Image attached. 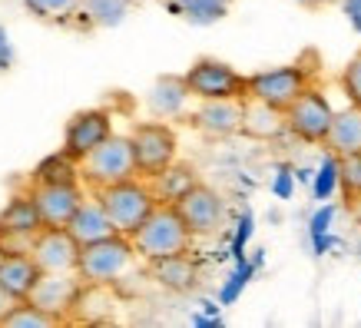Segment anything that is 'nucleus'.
<instances>
[{
	"label": "nucleus",
	"instance_id": "obj_13",
	"mask_svg": "<svg viewBox=\"0 0 361 328\" xmlns=\"http://www.w3.org/2000/svg\"><path fill=\"white\" fill-rule=\"evenodd\" d=\"M80 285V272H40V279L33 282L27 302H33L37 308H44L56 322H66L70 308H73V298H77Z\"/></svg>",
	"mask_w": 361,
	"mask_h": 328
},
{
	"label": "nucleus",
	"instance_id": "obj_38",
	"mask_svg": "<svg viewBox=\"0 0 361 328\" xmlns=\"http://www.w3.org/2000/svg\"><path fill=\"white\" fill-rule=\"evenodd\" d=\"M341 13L348 17L355 33H361V0H341Z\"/></svg>",
	"mask_w": 361,
	"mask_h": 328
},
{
	"label": "nucleus",
	"instance_id": "obj_18",
	"mask_svg": "<svg viewBox=\"0 0 361 328\" xmlns=\"http://www.w3.org/2000/svg\"><path fill=\"white\" fill-rule=\"evenodd\" d=\"M149 275H153L163 288H169V292H192L199 282V265L192 262L189 252H179V255L153 259V262H149Z\"/></svg>",
	"mask_w": 361,
	"mask_h": 328
},
{
	"label": "nucleus",
	"instance_id": "obj_17",
	"mask_svg": "<svg viewBox=\"0 0 361 328\" xmlns=\"http://www.w3.org/2000/svg\"><path fill=\"white\" fill-rule=\"evenodd\" d=\"M285 130H288L285 126V109L255 97L242 99V133L245 136H252V140H275Z\"/></svg>",
	"mask_w": 361,
	"mask_h": 328
},
{
	"label": "nucleus",
	"instance_id": "obj_42",
	"mask_svg": "<svg viewBox=\"0 0 361 328\" xmlns=\"http://www.w3.org/2000/svg\"><path fill=\"white\" fill-rule=\"evenodd\" d=\"M202 312H206V315H212V318H222V315H219V305H216V302H202Z\"/></svg>",
	"mask_w": 361,
	"mask_h": 328
},
{
	"label": "nucleus",
	"instance_id": "obj_31",
	"mask_svg": "<svg viewBox=\"0 0 361 328\" xmlns=\"http://www.w3.org/2000/svg\"><path fill=\"white\" fill-rule=\"evenodd\" d=\"M338 186L345 193V199L361 193V153L338 156Z\"/></svg>",
	"mask_w": 361,
	"mask_h": 328
},
{
	"label": "nucleus",
	"instance_id": "obj_4",
	"mask_svg": "<svg viewBox=\"0 0 361 328\" xmlns=\"http://www.w3.org/2000/svg\"><path fill=\"white\" fill-rule=\"evenodd\" d=\"M133 176H140V169H136L130 136H116L113 133L110 140H103L93 153H87L80 159V179L90 189L116 186V183H126Z\"/></svg>",
	"mask_w": 361,
	"mask_h": 328
},
{
	"label": "nucleus",
	"instance_id": "obj_16",
	"mask_svg": "<svg viewBox=\"0 0 361 328\" xmlns=\"http://www.w3.org/2000/svg\"><path fill=\"white\" fill-rule=\"evenodd\" d=\"M192 126L216 140L242 133V99H202V107L192 113Z\"/></svg>",
	"mask_w": 361,
	"mask_h": 328
},
{
	"label": "nucleus",
	"instance_id": "obj_23",
	"mask_svg": "<svg viewBox=\"0 0 361 328\" xmlns=\"http://www.w3.org/2000/svg\"><path fill=\"white\" fill-rule=\"evenodd\" d=\"M149 186H153V193H156L159 202L176 206L189 189L199 186V176H196V169H192L189 163H169L163 173H156L153 179H149Z\"/></svg>",
	"mask_w": 361,
	"mask_h": 328
},
{
	"label": "nucleus",
	"instance_id": "obj_12",
	"mask_svg": "<svg viewBox=\"0 0 361 328\" xmlns=\"http://www.w3.org/2000/svg\"><path fill=\"white\" fill-rule=\"evenodd\" d=\"M110 136H113V116L106 109H80L63 126V150L70 156L83 159Z\"/></svg>",
	"mask_w": 361,
	"mask_h": 328
},
{
	"label": "nucleus",
	"instance_id": "obj_24",
	"mask_svg": "<svg viewBox=\"0 0 361 328\" xmlns=\"http://www.w3.org/2000/svg\"><path fill=\"white\" fill-rule=\"evenodd\" d=\"M166 7L192 27H212L229 13V0H166Z\"/></svg>",
	"mask_w": 361,
	"mask_h": 328
},
{
	"label": "nucleus",
	"instance_id": "obj_41",
	"mask_svg": "<svg viewBox=\"0 0 361 328\" xmlns=\"http://www.w3.org/2000/svg\"><path fill=\"white\" fill-rule=\"evenodd\" d=\"M348 212H351V219H355V222L361 226V193H358V196H351V199H348Z\"/></svg>",
	"mask_w": 361,
	"mask_h": 328
},
{
	"label": "nucleus",
	"instance_id": "obj_6",
	"mask_svg": "<svg viewBox=\"0 0 361 328\" xmlns=\"http://www.w3.org/2000/svg\"><path fill=\"white\" fill-rule=\"evenodd\" d=\"M130 142H133V156H136V169H140L142 179H153L169 163H176L179 140H176L173 126H166V123L149 120V123L133 126Z\"/></svg>",
	"mask_w": 361,
	"mask_h": 328
},
{
	"label": "nucleus",
	"instance_id": "obj_9",
	"mask_svg": "<svg viewBox=\"0 0 361 328\" xmlns=\"http://www.w3.org/2000/svg\"><path fill=\"white\" fill-rule=\"evenodd\" d=\"M331 120H335V109H331V103L315 87H308L292 107H285L288 133H295L298 140L305 142H325V136L331 130Z\"/></svg>",
	"mask_w": 361,
	"mask_h": 328
},
{
	"label": "nucleus",
	"instance_id": "obj_21",
	"mask_svg": "<svg viewBox=\"0 0 361 328\" xmlns=\"http://www.w3.org/2000/svg\"><path fill=\"white\" fill-rule=\"evenodd\" d=\"M40 279V265L33 262L30 252H0V282L7 285L11 292H17L20 298L30 296L33 282Z\"/></svg>",
	"mask_w": 361,
	"mask_h": 328
},
{
	"label": "nucleus",
	"instance_id": "obj_2",
	"mask_svg": "<svg viewBox=\"0 0 361 328\" xmlns=\"http://www.w3.org/2000/svg\"><path fill=\"white\" fill-rule=\"evenodd\" d=\"M93 196L103 202L106 216L113 219L116 232H123V236H133V232L149 219V212L159 206L153 186H149V183H140V176H133L126 183H116V186L93 189Z\"/></svg>",
	"mask_w": 361,
	"mask_h": 328
},
{
	"label": "nucleus",
	"instance_id": "obj_39",
	"mask_svg": "<svg viewBox=\"0 0 361 328\" xmlns=\"http://www.w3.org/2000/svg\"><path fill=\"white\" fill-rule=\"evenodd\" d=\"M335 245V239H331V232H325V236H312V249H315V255H325V252Z\"/></svg>",
	"mask_w": 361,
	"mask_h": 328
},
{
	"label": "nucleus",
	"instance_id": "obj_7",
	"mask_svg": "<svg viewBox=\"0 0 361 328\" xmlns=\"http://www.w3.org/2000/svg\"><path fill=\"white\" fill-rule=\"evenodd\" d=\"M40 229H44V216L37 209L33 193H20L0 209V249L4 252H30Z\"/></svg>",
	"mask_w": 361,
	"mask_h": 328
},
{
	"label": "nucleus",
	"instance_id": "obj_29",
	"mask_svg": "<svg viewBox=\"0 0 361 328\" xmlns=\"http://www.w3.org/2000/svg\"><path fill=\"white\" fill-rule=\"evenodd\" d=\"M338 156L335 153H325V159H322V166L315 169V176H312V193H315L318 202H329L335 193H338Z\"/></svg>",
	"mask_w": 361,
	"mask_h": 328
},
{
	"label": "nucleus",
	"instance_id": "obj_30",
	"mask_svg": "<svg viewBox=\"0 0 361 328\" xmlns=\"http://www.w3.org/2000/svg\"><path fill=\"white\" fill-rule=\"evenodd\" d=\"M23 7L37 20H66L70 13H77L83 7V0H23Z\"/></svg>",
	"mask_w": 361,
	"mask_h": 328
},
{
	"label": "nucleus",
	"instance_id": "obj_10",
	"mask_svg": "<svg viewBox=\"0 0 361 328\" xmlns=\"http://www.w3.org/2000/svg\"><path fill=\"white\" fill-rule=\"evenodd\" d=\"M80 249L83 245L66 226H44L33 239L30 255L33 262L40 265V272H77Z\"/></svg>",
	"mask_w": 361,
	"mask_h": 328
},
{
	"label": "nucleus",
	"instance_id": "obj_27",
	"mask_svg": "<svg viewBox=\"0 0 361 328\" xmlns=\"http://www.w3.org/2000/svg\"><path fill=\"white\" fill-rule=\"evenodd\" d=\"M54 325H60V322H56L50 312H44V308H37L33 302H27V298L0 322V328H54Z\"/></svg>",
	"mask_w": 361,
	"mask_h": 328
},
{
	"label": "nucleus",
	"instance_id": "obj_11",
	"mask_svg": "<svg viewBox=\"0 0 361 328\" xmlns=\"http://www.w3.org/2000/svg\"><path fill=\"white\" fill-rule=\"evenodd\" d=\"M176 209H179V216H183V222L189 226L192 236H212L226 222V202H222V196L216 189L202 186V183L189 189L186 196L176 202Z\"/></svg>",
	"mask_w": 361,
	"mask_h": 328
},
{
	"label": "nucleus",
	"instance_id": "obj_15",
	"mask_svg": "<svg viewBox=\"0 0 361 328\" xmlns=\"http://www.w3.org/2000/svg\"><path fill=\"white\" fill-rule=\"evenodd\" d=\"M116 288L106 282H83L80 285L77 298H73V308L66 322H83V325H97V322H106V318L116 312Z\"/></svg>",
	"mask_w": 361,
	"mask_h": 328
},
{
	"label": "nucleus",
	"instance_id": "obj_1",
	"mask_svg": "<svg viewBox=\"0 0 361 328\" xmlns=\"http://www.w3.org/2000/svg\"><path fill=\"white\" fill-rule=\"evenodd\" d=\"M130 239H133V245H136V252H140V259L153 262V259L189 252L192 232H189V226L183 222L179 209L169 206V202H159V206L149 212V219L133 232Z\"/></svg>",
	"mask_w": 361,
	"mask_h": 328
},
{
	"label": "nucleus",
	"instance_id": "obj_37",
	"mask_svg": "<svg viewBox=\"0 0 361 328\" xmlns=\"http://www.w3.org/2000/svg\"><path fill=\"white\" fill-rule=\"evenodd\" d=\"M20 302H23V298L17 296V292H11L7 285L0 282V322H4V318L11 315V312H13L17 305H20Z\"/></svg>",
	"mask_w": 361,
	"mask_h": 328
},
{
	"label": "nucleus",
	"instance_id": "obj_40",
	"mask_svg": "<svg viewBox=\"0 0 361 328\" xmlns=\"http://www.w3.org/2000/svg\"><path fill=\"white\" fill-rule=\"evenodd\" d=\"M192 325H196V328H219L222 318H212V315H206V312H202V315H192Z\"/></svg>",
	"mask_w": 361,
	"mask_h": 328
},
{
	"label": "nucleus",
	"instance_id": "obj_34",
	"mask_svg": "<svg viewBox=\"0 0 361 328\" xmlns=\"http://www.w3.org/2000/svg\"><path fill=\"white\" fill-rule=\"evenodd\" d=\"M331 219H335V206L325 202L315 216L308 219V236H325V232H331Z\"/></svg>",
	"mask_w": 361,
	"mask_h": 328
},
{
	"label": "nucleus",
	"instance_id": "obj_32",
	"mask_svg": "<svg viewBox=\"0 0 361 328\" xmlns=\"http://www.w3.org/2000/svg\"><path fill=\"white\" fill-rule=\"evenodd\" d=\"M341 90H345V97L348 103L361 107V50L348 60V66L341 70Z\"/></svg>",
	"mask_w": 361,
	"mask_h": 328
},
{
	"label": "nucleus",
	"instance_id": "obj_3",
	"mask_svg": "<svg viewBox=\"0 0 361 328\" xmlns=\"http://www.w3.org/2000/svg\"><path fill=\"white\" fill-rule=\"evenodd\" d=\"M136 245H133L130 236L123 232H113L106 239L99 242H90L80 249V265L77 272L83 282H106V285H116L123 275L130 272L136 265Z\"/></svg>",
	"mask_w": 361,
	"mask_h": 328
},
{
	"label": "nucleus",
	"instance_id": "obj_19",
	"mask_svg": "<svg viewBox=\"0 0 361 328\" xmlns=\"http://www.w3.org/2000/svg\"><path fill=\"white\" fill-rule=\"evenodd\" d=\"M66 229L77 236L80 245H90V242H99V239H106V236H113L116 226H113V219L106 216L103 202L93 196V199H83V206L73 212V219L66 222Z\"/></svg>",
	"mask_w": 361,
	"mask_h": 328
},
{
	"label": "nucleus",
	"instance_id": "obj_26",
	"mask_svg": "<svg viewBox=\"0 0 361 328\" xmlns=\"http://www.w3.org/2000/svg\"><path fill=\"white\" fill-rule=\"evenodd\" d=\"M130 7H133V0H83L80 11L87 13L97 27H120L126 20Z\"/></svg>",
	"mask_w": 361,
	"mask_h": 328
},
{
	"label": "nucleus",
	"instance_id": "obj_22",
	"mask_svg": "<svg viewBox=\"0 0 361 328\" xmlns=\"http://www.w3.org/2000/svg\"><path fill=\"white\" fill-rule=\"evenodd\" d=\"M325 146H329V153H335V156L361 153V107L351 103L348 109L335 113L331 130H329V136H325Z\"/></svg>",
	"mask_w": 361,
	"mask_h": 328
},
{
	"label": "nucleus",
	"instance_id": "obj_33",
	"mask_svg": "<svg viewBox=\"0 0 361 328\" xmlns=\"http://www.w3.org/2000/svg\"><path fill=\"white\" fill-rule=\"evenodd\" d=\"M252 232H255V216H252V212H242L239 222H235V236H232V245H229V255L235 259V262H242V259H245V245H249Z\"/></svg>",
	"mask_w": 361,
	"mask_h": 328
},
{
	"label": "nucleus",
	"instance_id": "obj_35",
	"mask_svg": "<svg viewBox=\"0 0 361 328\" xmlns=\"http://www.w3.org/2000/svg\"><path fill=\"white\" fill-rule=\"evenodd\" d=\"M272 193L279 199H292V193H295V173L288 166H279V173L272 179Z\"/></svg>",
	"mask_w": 361,
	"mask_h": 328
},
{
	"label": "nucleus",
	"instance_id": "obj_5",
	"mask_svg": "<svg viewBox=\"0 0 361 328\" xmlns=\"http://www.w3.org/2000/svg\"><path fill=\"white\" fill-rule=\"evenodd\" d=\"M186 87L196 99H245L249 97V77H242L235 66L216 56H199L196 63L189 66Z\"/></svg>",
	"mask_w": 361,
	"mask_h": 328
},
{
	"label": "nucleus",
	"instance_id": "obj_43",
	"mask_svg": "<svg viewBox=\"0 0 361 328\" xmlns=\"http://www.w3.org/2000/svg\"><path fill=\"white\" fill-rule=\"evenodd\" d=\"M312 176H315V173H308V169H298L295 179H302V183H312Z\"/></svg>",
	"mask_w": 361,
	"mask_h": 328
},
{
	"label": "nucleus",
	"instance_id": "obj_20",
	"mask_svg": "<svg viewBox=\"0 0 361 328\" xmlns=\"http://www.w3.org/2000/svg\"><path fill=\"white\" fill-rule=\"evenodd\" d=\"M192 97L186 87V77H159L146 93V107L156 120H173L186 109V99Z\"/></svg>",
	"mask_w": 361,
	"mask_h": 328
},
{
	"label": "nucleus",
	"instance_id": "obj_14",
	"mask_svg": "<svg viewBox=\"0 0 361 328\" xmlns=\"http://www.w3.org/2000/svg\"><path fill=\"white\" fill-rule=\"evenodd\" d=\"M30 193L44 216V226H66L87 199L80 183H33Z\"/></svg>",
	"mask_w": 361,
	"mask_h": 328
},
{
	"label": "nucleus",
	"instance_id": "obj_28",
	"mask_svg": "<svg viewBox=\"0 0 361 328\" xmlns=\"http://www.w3.org/2000/svg\"><path fill=\"white\" fill-rule=\"evenodd\" d=\"M255 272H259V265L252 262V259H242V262H235V269H232V275L222 282L219 288V305H235L239 302V296L245 292V285L255 279Z\"/></svg>",
	"mask_w": 361,
	"mask_h": 328
},
{
	"label": "nucleus",
	"instance_id": "obj_8",
	"mask_svg": "<svg viewBox=\"0 0 361 328\" xmlns=\"http://www.w3.org/2000/svg\"><path fill=\"white\" fill-rule=\"evenodd\" d=\"M308 87H312L308 83V70L302 63L272 66V70H259V73L249 77V97L265 99V103H272L279 109L292 107Z\"/></svg>",
	"mask_w": 361,
	"mask_h": 328
},
{
	"label": "nucleus",
	"instance_id": "obj_25",
	"mask_svg": "<svg viewBox=\"0 0 361 328\" xmlns=\"http://www.w3.org/2000/svg\"><path fill=\"white\" fill-rule=\"evenodd\" d=\"M33 183H80V159L66 150L47 156L33 169Z\"/></svg>",
	"mask_w": 361,
	"mask_h": 328
},
{
	"label": "nucleus",
	"instance_id": "obj_36",
	"mask_svg": "<svg viewBox=\"0 0 361 328\" xmlns=\"http://www.w3.org/2000/svg\"><path fill=\"white\" fill-rule=\"evenodd\" d=\"M11 63H13V44H11L7 27L0 23V73H4V70H11Z\"/></svg>",
	"mask_w": 361,
	"mask_h": 328
}]
</instances>
